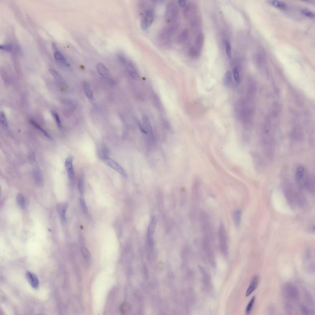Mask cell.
Instances as JSON below:
<instances>
[{
    "mask_svg": "<svg viewBox=\"0 0 315 315\" xmlns=\"http://www.w3.org/2000/svg\"><path fill=\"white\" fill-rule=\"evenodd\" d=\"M16 200L17 203L21 209H23L25 207L26 202L24 197L23 195L20 193L17 196Z\"/></svg>",
    "mask_w": 315,
    "mask_h": 315,
    "instance_id": "20",
    "label": "cell"
},
{
    "mask_svg": "<svg viewBox=\"0 0 315 315\" xmlns=\"http://www.w3.org/2000/svg\"><path fill=\"white\" fill-rule=\"evenodd\" d=\"M65 166L68 174L69 179L70 181L74 179V172L73 164L72 157L70 156L66 159L65 162Z\"/></svg>",
    "mask_w": 315,
    "mask_h": 315,
    "instance_id": "9",
    "label": "cell"
},
{
    "mask_svg": "<svg viewBox=\"0 0 315 315\" xmlns=\"http://www.w3.org/2000/svg\"><path fill=\"white\" fill-rule=\"evenodd\" d=\"M189 54L191 57L195 58L198 56L199 52L196 49L194 48H191L189 50Z\"/></svg>",
    "mask_w": 315,
    "mask_h": 315,
    "instance_id": "37",
    "label": "cell"
},
{
    "mask_svg": "<svg viewBox=\"0 0 315 315\" xmlns=\"http://www.w3.org/2000/svg\"><path fill=\"white\" fill-rule=\"evenodd\" d=\"M52 46L53 49V50H55V51H56V52L59 51H58V50H57V46H56V45H55V43H52Z\"/></svg>",
    "mask_w": 315,
    "mask_h": 315,
    "instance_id": "42",
    "label": "cell"
},
{
    "mask_svg": "<svg viewBox=\"0 0 315 315\" xmlns=\"http://www.w3.org/2000/svg\"><path fill=\"white\" fill-rule=\"evenodd\" d=\"M31 162L34 165L32 171L35 183L37 186L41 187L43 183V179L41 171L37 165L36 160Z\"/></svg>",
    "mask_w": 315,
    "mask_h": 315,
    "instance_id": "5",
    "label": "cell"
},
{
    "mask_svg": "<svg viewBox=\"0 0 315 315\" xmlns=\"http://www.w3.org/2000/svg\"><path fill=\"white\" fill-rule=\"evenodd\" d=\"M233 74L236 83L237 85H238L240 83L241 80L238 69L236 67H235L234 69Z\"/></svg>",
    "mask_w": 315,
    "mask_h": 315,
    "instance_id": "28",
    "label": "cell"
},
{
    "mask_svg": "<svg viewBox=\"0 0 315 315\" xmlns=\"http://www.w3.org/2000/svg\"><path fill=\"white\" fill-rule=\"evenodd\" d=\"M97 69L98 74L110 82H113L110 73L106 67L102 64L99 63L97 65Z\"/></svg>",
    "mask_w": 315,
    "mask_h": 315,
    "instance_id": "8",
    "label": "cell"
},
{
    "mask_svg": "<svg viewBox=\"0 0 315 315\" xmlns=\"http://www.w3.org/2000/svg\"><path fill=\"white\" fill-rule=\"evenodd\" d=\"M30 122L36 128L41 131L42 133L48 138L50 139H52V138L50 135L40 125H38L35 121L33 120H31Z\"/></svg>",
    "mask_w": 315,
    "mask_h": 315,
    "instance_id": "21",
    "label": "cell"
},
{
    "mask_svg": "<svg viewBox=\"0 0 315 315\" xmlns=\"http://www.w3.org/2000/svg\"><path fill=\"white\" fill-rule=\"evenodd\" d=\"M304 167L302 165L299 166L297 168L295 174V180L297 182H299L301 180L304 175Z\"/></svg>",
    "mask_w": 315,
    "mask_h": 315,
    "instance_id": "18",
    "label": "cell"
},
{
    "mask_svg": "<svg viewBox=\"0 0 315 315\" xmlns=\"http://www.w3.org/2000/svg\"><path fill=\"white\" fill-rule=\"evenodd\" d=\"M256 299L255 296L253 297L250 300L248 304L246 307V314L247 315H249L251 312L253 306L254 304Z\"/></svg>",
    "mask_w": 315,
    "mask_h": 315,
    "instance_id": "27",
    "label": "cell"
},
{
    "mask_svg": "<svg viewBox=\"0 0 315 315\" xmlns=\"http://www.w3.org/2000/svg\"><path fill=\"white\" fill-rule=\"evenodd\" d=\"M282 292L284 297L288 299L296 300L299 298V291L295 285L291 283H287L284 285Z\"/></svg>",
    "mask_w": 315,
    "mask_h": 315,
    "instance_id": "2",
    "label": "cell"
},
{
    "mask_svg": "<svg viewBox=\"0 0 315 315\" xmlns=\"http://www.w3.org/2000/svg\"><path fill=\"white\" fill-rule=\"evenodd\" d=\"M125 66L128 74L131 76L135 80H137L139 78V75L135 66L130 60L128 59L123 64Z\"/></svg>",
    "mask_w": 315,
    "mask_h": 315,
    "instance_id": "6",
    "label": "cell"
},
{
    "mask_svg": "<svg viewBox=\"0 0 315 315\" xmlns=\"http://www.w3.org/2000/svg\"><path fill=\"white\" fill-rule=\"evenodd\" d=\"M269 3L274 7L281 9H285L286 8V5L282 2L273 1H270Z\"/></svg>",
    "mask_w": 315,
    "mask_h": 315,
    "instance_id": "24",
    "label": "cell"
},
{
    "mask_svg": "<svg viewBox=\"0 0 315 315\" xmlns=\"http://www.w3.org/2000/svg\"><path fill=\"white\" fill-rule=\"evenodd\" d=\"M27 277L29 284L33 288H37L39 286V281L36 275L31 272H28Z\"/></svg>",
    "mask_w": 315,
    "mask_h": 315,
    "instance_id": "12",
    "label": "cell"
},
{
    "mask_svg": "<svg viewBox=\"0 0 315 315\" xmlns=\"http://www.w3.org/2000/svg\"><path fill=\"white\" fill-rule=\"evenodd\" d=\"M187 1H179L178 2V3L180 6L182 8L184 7L186 5V4Z\"/></svg>",
    "mask_w": 315,
    "mask_h": 315,
    "instance_id": "41",
    "label": "cell"
},
{
    "mask_svg": "<svg viewBox=\"0 0 315 315\" xmlns=\"http://www.w3.org/2000/svg\"><path fill=\"white\" fill-rule=\"evenodd\" d=\"M104 161L107 165L113 169L118 173L121 174L123 176L127 177L126 174L123 169L115 161L108 158Z\"/></svg>",
    "mask_w": 315,
    "mask_h": 315,
    "instance_id": "7",
    "label": "cell"
},
{
    "mask_svg": "<svg viewBox=\"0 0 315 315\" xmlns=\"http://www.w3.org/2000/svg\"><path fill=\"white\" fill-rule=\"evenodd\" d=\"M81 251L83 257L86 259H88L91 257L90 253L86 247H82Z\"/></svg>",
    "mask_w": 315,
    "mask_h": 315,
    "instance_id": "31",
    "label": "cell"
},
{
    "mask_svg": "<svg viewBox=\"0 0 315 315\" xmlns=\"http://www.w3.org/2000/svg\"><path fill=\"white\" fill-rule=\"evenodd\" d=\"M99 149V155L100 158L105 160L108 158V150L104 145L101 146Z\"/></svg>",
    "mask_w": 315,
    "mask_h": 315,
    "instance_id": "19",
    "label": "cell"
},
{
    "mask_svg": "<svg viewBox=\"0 0 315 315\" xmlns=\"http://www.w3.org/2000/svg\"><path fill=\"white\" fill-rule=\"evenodd\" d=\"M84 176L82 175L79 178L78 183V188L80 194L83 195L84 193Z\"/></svg>",
    "mask_w": 315,
    "mask_h": 315,
    "instance_id": "25",
    "label": "cell"
},
{
    "mask_svg": "<svg viewBox=\"0 0 315 315\" xmlns=\"http://www.w3.org/2000/svg\"><path fill=\"white\" fill-rule=\"evenodd\" d=\"M218 239L221 251L224 254H227L228 251L227 234L226 229L223 223L221 224L219 227Z\"/></svg>",
    "mask_w": 315,
    "mask_h": 315,
    "instance_id": "3",
    "label": "cell"
},
{
    "mask_svg": "<svg viewBox=\"0 0 315 315\" xmlns=\"http://www.w3.org/2000/svg\"><path fill=\"white\" fill-rule=\"evenodd\" d=\"M286 310L288 313H290L293 310V307L290 303H286L285 305Z\"/></svg>",
    "mask_w": 315,
    "mask_h": 315,
    "instance_id": "39",
    "label": "cell"
},
{
    "mask_svg": "<svg viewBox=\"0 0 315 315\" xmlns=\"http://www.w3.org/2000/svg\"><path fill=\"white\" fill-rule=\"evenodd\" d=\"M54 57L56 60L64 65L67 64V62L64 56L59 51L55 52L54 53Z\"/></svg>",
    "mask_w": 315,
    "mask_h": 315,
    "instance_id": "22",
    "label": "cell"
},
{
    "mask_svg": "<svg viewBox=\"0 0 315 315\" xmlns=\"http://www.w3.org/2000/svg\"><path fill=\"white\" fill-rule=\"evenodd\" d=\"M0 122L2 127L5 129L8 128V125L5 113L3 111H1L0 115Z\"/></svg>",
    "mask_w": 315,
    "mask_h": 315,
    "instance_id": "23",
    "label": "cell"
},
{
    "mask_svg": "<svg viewBox=\"0 0 315 315\" xmlns=\"http://www.w3.org/2000/svg\"><path fill=\"white\" fill-rule=\"evenodd\" d=\"M301 13L308 17L311 18H314V14L311 11L307 9H302L301 10Z\"/></svg>",
    "mask_w": 315,
    "mask_h": 315,
    "instance_id": "32",
    "label": "cell"
},
{
    "mask_svg": "<svg viewBox=\"0 0 315 315\" xmlns=\"http://www.w3.org/2000/svg\"><path fill=\"white\" fill-rule=\"evenodd\" d=\"M305 296L307 302L310 304L312 303L313 300L312 298L310 295L308 293H307V292H305Z\"/></svg>",
    "mask_w": 315,
    "mask_h": 315,
    "instance_id": "40",
    "label": "cell"
},
{
    "mask_svg": "<svg viewBox=\"0 0 315 315\" xmlns=\"http://www.w3.org/2000/svg\"><path fill=\"white\" fill-rule=\"evenodd\" d=\"M259 281L258 276L256 275L252 278L250 285L246 293V296H249L256 289Z\"/></svg>",
    "mask_w": 315,
    "mask_h": 315,
    "instance_id": "10",
    "label": "cell"
},
{
    "mask_svg": "<svg viewBox=\"0 0 315 315\" xmlns=\"http://www.w3.org/2000/svg\"><path fill=\"white\" fill-rule=\"evenodd\" d=\"M83 87L86 97L89 99H92L93 94L90 84L86 82L83 83Z\"/></svg>",
    "mask_w": 315,
    "mask_h": 315,
    "instance_id": "16",
    "label": "cell"
},
{
    "mask_svg": "<svg viewBox=\"0 0 315 315\" xmlns=\"http://www.w3.org/2000/svg\"><path fill=\"white\" fill-rule=\"evenodd\" d=\"M300 309L301 312L303 314H310L312 313V311L310 309L304 305H301Z\"/></svg>",
    "mask_w": 315,
    "mask_h": 315,
    "instance_id": "34",
    "label": "cell"
},
{
    "mask_svg": "<svg viewBox=\"0 0 315 315\" xmlns=\"http://www.w3.org/2000/svg\"><path fill=\"white\" fill-rule=\"evenodd\" d=\"M52 114L55 118V121L58 127L60 129H61L62 127L59 115L57 112L54 111L52 112Z\"/></svg>",
    "mask_w": 315,
    "mask_h": 315,
    "instance_id": "35",
    "label": "cell"
},
{
    "mask_svg": "<svg viewBox=\"0 0 315 315\" xmlns=\"http://www.w3.org/2000/svg\"><path fill=\"white\" fill-rule=\"evenodd\" d=\"M226 52L228 58L231 59L232 57L231 47H230V43L228 42H227L226 43Z\"/></svg>",
    "mask_w": 315,
    "mask_h": 315,
    "instance_id": "38",
    "label": "cell"
},
{
    "mask_svg": "<svg viewBox=\"0 0 315 315\" xmlns=\"http://www.w3.org/2000/svg\"><path fill=\"white\" fill-rule=\"evenodd\" d=\"M130 306L127 303H123L120 307V310L122 314L127 313L130 310Z\"/></svg>",
    "mask_w": 315,
    "mask_h": 315,
    "instance_id": "29",
    "label": "cell"
},
{
    "mask_svg": "<svg viewBox=\"0 0 315 315\" xmlns=\"http://www.w3.org/2000/svg\"><path fill=\"white\" fill-rule=\"evenodd\" d=\"M189 31L187 29H184L178 36L177 38L178 43L181 44L186 41L189 37Z\"/></svg>",
    "mask_w": 315,
    "mask_h": 315,
    "instance_id": "15",
    "label": "cell"
},
{
    "mask_svg": "<svg viewBox=\"0 0 315 315\" xmlns=\"http://www.w3.org/2000/svg\"><path fill=\"white\" fill-rule=\"evenodd\" d=\"M166 27L174 33L177 30L179 26L178 11L176 5L173 2L168 4L165 15Z\"/></svg>",
    "mask_w": 315,
    "mask_h": 315,
    "instance_id": "1",
    "label": "cell"
},
{
    "mask_svg": "<svg viewBox=\"0 0 315 315\" xmlns=\"http://www.w3.org/2000/svg\"><path fill=\"white\" fill-rule=\"evenodd\" d=\"M0 49L4 51L10 52H12L13 50V46L10 44L5 45H1L0 46Z\"/></svg>",
    "mask_w": 315,
    "mask_h": 315,
    "instance_id": "36",
    "label": "cell"
},
{
    "mask_svg": "<svg viewBox=\"0 0 315 315\" xmlns=\"http://www.w3.org/2000/svg\"><path fill=\"white\" fill-rule=\"evenodd\" d=\"M242 216L241 211L239 209L235 210L233 213V218L235 225L236 228L239 227Z\"/></svg>",
    "mask_w": 315,
    "mask_h": 315,
    "instance_id": "13",
    "label": "cell"
},
{
    "mask_svg": "<svg viewBox=\"0 0 315 315\" xmlns=\"http://www.w3.org/2000/svg\"><path fill=\"white\" fill-rule=\"evenodd\" d=\"M49 71L50 74H51L54 77L56 80L59 82L62 81V80H61V77L57 71L52 69H49Z\"/></svg>",
    "mask_w": 315,
    "mask_h": 315,
    "instance_id": "33",
    "label": "cell"
},
{
    "mask_svg": "<svg viewBox=\"0 0 315 315\" xmlns=\"http://www.w3.org/2000/svg\"><path fill=\"white\" fill-rule=\"evenodd\" d=\"M80 202L82 211L84 214H88V210L85 200L83 198L81 197L80 199Z\"/></svg>",
    "mask_w": 315,
    "mask_h": 315,
    "instance_id": "30",
    "label": "cell"
},
{
    "mask_svg": "<svg viewBox=\"0 0 315 315\" xmlns=\"http://www.w3.org/2000/svg\"><path fill=\"white\" fill-rule=\"evenodd\" d=\"M173 35L165 28L160 33L158 36L159 43L163 46L169 47L172 45V36Z\"/></svg>",
    "mask_w": 315,
    "mask_h": 315,
    "instance_id": "4",
    "label": "cell"
},
{
    "mask_svg": "<svg viewBox=\"0 0 315 315\" xmlns=\"http://www.w3.org/2000/svg\"><path fill=\"white\" fill-rule=\"evenodd\" d=\"M232 80V74L230 71H227L224 76L223 83L226 87H229L231 84Z\"/></svg>",
    "mask_w": 315,
    "mask_h": 315,
    "instance_id": "17",
    "label": "cell"
},
{
    "mask_svg": "<svg viewBox=\"0 0 315 315\" xmlns=\"http://www.w3.org/2000/svg\"><path fill=\"white\" fill-rule=\"evenodd\" d=\"M67 205L63 203L58 204L57 206V210L59 214L62 221L64 222L66 221V213L67 209Z\"/></svg>",
    "mask_w": 315,
    "mask_h": 315,
    "instance_id": "11",
    "label": "cell"
},
{
    "mask_svg": "<svg viewBox=\"0 0 315 315\" xmlns=\"http://www.w3.org/2000/svg\"><path fill=\"white\" fill-rule=\"evenodd\" d=\"M204 40V35L202 33L200 34L197 38L196 40L197 46L198 48L201 49L203 47Z\"/></svg>",
    "mask_w": 315,
    "mask_h": 315,
    "instance_id": "26",
    "label": "cell"
},
{
    "mask_svg": "<svg viewBox=\"0 0 315 315\" xmlns=\"http://www.w3.org/2000/svg\"><path fill=\"white\" fill-rule=\"evenodd\" d=\"M143 16L148 22L150 27L152 24L154 20V14L153 10L151 9L146 10Z\"/></svg>",
    "mask_w": 315,
    "mask_h": 315,
    "instance_id": "14",
    "label": "cell"
}]
</instances>
